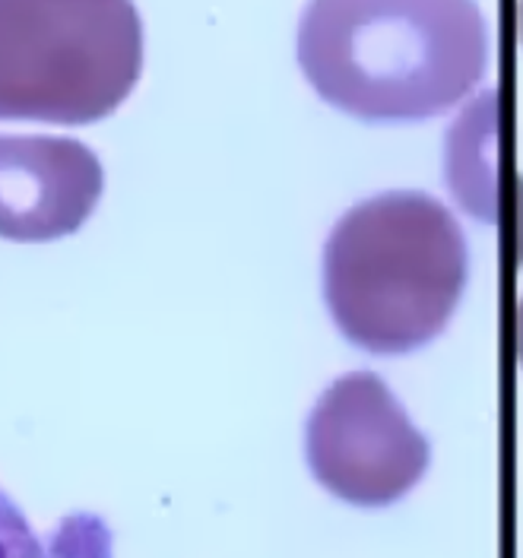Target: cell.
<instances>
[{
	"mask_svg": "<svg viewBox=\"0 0 523 558\" xmlns=\"http://www.w3.org/2000/svg\"><path fill=\"white\" fill-rule=\"evenodd\" d=\"M299 68L362 121H425L463 102L488 68L483 10L466 0H314Z\"/></svg>",
	"mask_w": 523,
	"mask_h": 558,
	"instance_id": "6da1fadb",
	"label": "cell"
},
{
	"mask_svg": "<svg viewBox=\"0 0 523 558\" xmlns=\"http://www.w3.org/2000/svg\"><path fill=\"white\" fill-rule=\"evenodd\" d=\"M470 277L460 222L438 197L384 191L340 216L324 244V299L340 333L375 355L431 343Z\"/></svg>",
	"mask_w": 523,
	"mask_h": 558,
	"instance_id": "7a4b0ae2",
	"label": "cell"
},
{
	"mask_svg": "<svg viewBox=\"0 0 523 558\" xmlns=\"http://www.w3.org/2000/svg\"><path fill=\"white\" fill-rule=\"evenodd\" d=\"M143 23L127 0H0V118L86 124L137 86Z\"/></svg>",
	"mask_w": 523,
	"mask_h": 558,
	"instance_id": "3957f363",
	"label": "cell"
},
{
	"mask_svg": "<svg viewBox=\"0 0 523 558\" xmlns=\"http://www.w3.org/2000/svg\"><path fill=\"white\" fill-rule=\"evenodd\" d=\"M314 480L358 508H387L422 483L428 441L390 387L372 372H352L314 403L305 428Z\"/></svg>",
	"mask_w": 523,
	"mask_h": 558,
	"instance_id": "277c9868",
	"label": "cell"
},
{
	"mask_svg": "<svg viewBox=\"0 0 523 558\" xmlns=\"http://www.w3.org/2000/svg\"><path fill=\"white\" fill-rule=\"evenodd\" d=\"M99 156L73 137L0 134V235L48 242L76 232L99 204Z\"/></svg>",
	"mask_w": 523,
	"mask_h": 558,
	"instance_id": "5b68a950",
	"label": "cell"
},
{
	"mask_svg": "<svg viewBox=\"0 0 523 558\" xmlns=\"http://www.w3.org/2000/svg\"><path fill=\"white\" fill-rule=\"evenodd\" d=\"M495 102H498L495 93L479 96L457 118L451 137L445 143V172H448L445 181H451L460 207L486 222L498 219V204H501L498 178H495L498 169Z\"/></svg>",
	"mask_w": 523,
	"mask_h": 558,
	"instance_id": "8992f818",
	"label": "cell"
},
{
	"mask_svg": "<svg viewBox=\"0 0 523 558\" xmlns=\"http://www.w3.org/2000/svg\"><path fill=\"white\" fill-rule=\"evenodd\" d=\"M0 558H45L33 526L7 492H0Z\"/></svg>",
	"mask_w": 523,
	"mask_h": 558,
	"instance_id": "52a82bcc",
	"label": "cell"
},
{
	"mask_svg": "<svg viewBox=\"0 0 523 558\" xmlns=\"http://www.w3.org/2000/svg\"><path fill=\"white\" fill-rule=\"evenodd\" d=\"M518 352H521V365H523V299H521V308H518Z\"/></svg>",
	"mask_w": 523,
	"mask_h": 558,
	"instance_id": "ba28073f",
	"label": "cell"
},
{
	"mask_svg": "<svg viewBox=\"0 0 523 558\" xmlns=\"http://www.w3.org/2000/svg\"><path fill=\"white\" fill-rule=\"evenodd\" d=\"M521 38H523V7H521Z\"/></svg>",
	"mask_w": 523,
	"mask_h": 558,
	"instance_id": "9c48e42d",
	"label": "cell"
}]
</instances>
